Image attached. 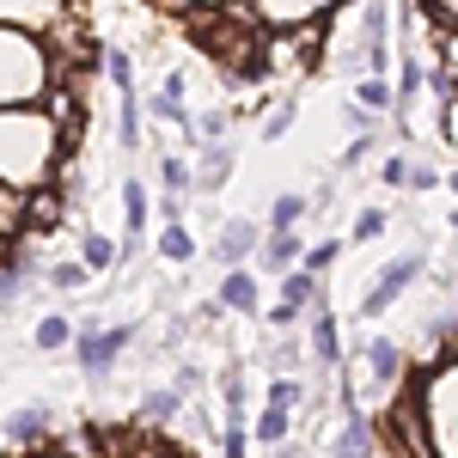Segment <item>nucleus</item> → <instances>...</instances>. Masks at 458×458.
Instances as JSON below:
<instances>
[{
    "label": "nucleus",
    "mask_w": 458,
    "mask_h": 458,
    "mask_svg": "<svg viewBox=\"0 0 458 458\" xmlns=\"http://www.w3.org/2000/svg\"><path fill=\"white\" fill-rule=\"evenodd\" d=\"M177 410H183V391H147V403H141V416H147V422H159V428L172 422Z\"/></svg>",
    "instance_id": "18"
},
{
    "label": "nucleus",
    "mask_w": 458,
    "mask_h": 458,
    "mask_svg": "<svg viewBox=\"0 0 458 458\" xmlns=\"http://www.w3.org/2000/svg\"><path fill=\"white\" fill-rule=\"evenodd\" d=\"M336 458H373V422L354 416V422L343 428V440H336Z\"/></svg>",
    "instance_id": "10"
},
{
    "label": "nucleus",
    "mask_w": 458,
    "mask_h": 458,
    "mask_svg": "<svg viewBox=\"0 0 458 458\" xmlns=\"http://www.w3.org/2000/svg\"><path fill=\"white\" fill-rule=\"evenodd\" d=\"M62 0H0V19H19V25H31V19H49Z\"/></svg>",
    "instance_id": "19"
},
{
    "label": "nucleus",
    "mask_w": 458,
    "mask_h": 458,
    "mask_svg": "<svg viewBox=\"0 0 458 458\" xmlns=\"http://www.w3.org/2000/svg\"><path fill=\"white\" fill-rule=\"evenodd\" d=\"M324 6H330V0H257V19H269V25H300V19H312Z\"/></svg>",
    "instance_id": "6"
},
{
    "label": "nucleus",
    "mask_w": 458,
    "mask_h": 458,
    "mask_svg": "<svg viewBox=\"0 0 458 458\" xmlns=\"http://www.w3.org/2000/svg\"><path fill=\"white\" fill-rule=\"evenodd\" d=\"M159 257H172V263H190V257H196V239L183 233V220H165V233H159Z\"/></svg>",
    "instance_id": "13"
},
{
    "label": "nucleus",
    "mask_w": 458,
    "mask_h": 458,
    "mask_svg": "<svg viewBox=\"0 0 458 458\" xmlns=\"http://www.w3.org/2000/svg\"><path fill=\"white\" fill-rule=\"evenodd\" d=\"M453 190H458V172H453Z\"/></svg>",
    "instance_id": "32"
},
{
    "label": "nucleus",
    "mask_w": 458,
    "mask_h": 458,
    "mask_svg": "<svg viewBox=\"0 0 458 458\" xmlns=\"http://www.w3.org/2000/svg\"><path fill=\"white\" fill-rule=\"evenodd\" d=\"M300 257V239H293V226H276V239L263 245V269H287Z\"/></svg>",
    "instance_id": "14"
},
{
    "label": "nucleus",
    "mask_w": 458,
    "mask_h": 458,
    "mask_svg": "<svg viewBox=\"0 0 458 458\" xmlns=\"http://www.w3.org/2000/svg\"><path fill=\"white\" fill-rule=\"evenodd\" d=\"M159 190H172V196H183V190H190V165H183V159H159Z\"/></svg>",
    "instance_id": "23"
},
{
    "label": "nucleus",
    "mask_w": 458,
    "mask_h": 458,
    "mask_svg": "<svg viewBox=\"0 0 458 458\" xmlns=\"http://www.w3.org/2000/svg\"><path fill=\"white\" fill-rule=\"evenodd\" d=\"M354 98H360V110H386L391 105V86L379 80V73H367V80L354 86Z\"/></svg>",
    "instance_id": "22"
},
{
    "label": "nucleus",
    "mask_w": 458,
    "mask_h": 458,
    "mask_svg": "<svg viewBox=\"0 0 458 458\" xmlns=\"http://www.w3.org/2000/svg\"><path fill=\"white\" fill-rule=\"evenodd\" d=\"M269 403L293 410V403H300V379H276V386H269Z\"/></svg>",
    "instance_id": "29"
},
{
    "label": "nucleus",
    "mask_w": 458,
    "mask_h": 458,
    "mask_svg": "<svg viewBox=\"0 0 458 458\" xmlns=\"http://www.w3.org/2000/svg\"><path fill=\"white\" fill-rule=\"evenodd\" d=\"M287 123H293V105H282L276 116H269V129H263V141H282V135H287Z\"/></svg>",
    "instance_id": "31"
},
{
    "label": "nucleus",
    "mask_w": 458,
    "mask_h": 458,
    "mask_svg": "<svg viewBox=\"0 0 458 458\" xmlns=\"http://www.w3.org/2000/svg\"><path fill=\"white\" fill-rule=\"evenodd\" d=\"M276 458H293V453H276Z\"/></svg>",
    "instance_id": "33"
},
{
    "label": "nucleus",
    "mask_w": 458,
    "mask_h": 458,
    "mask_svg": "<svg viewBox=\"0 0 458 458\" xmlns=\"http://www.w3.org/2000/svg\"><path fill=\"white\" fill-rule=\"evenodd\" d=\"M391 220H386V208H360V220H354V239H379Z\"/></svg>",
    "instance_id": "25"
},
{
    "label": "nucleus",
    "mask_w": 458,
    "mask_h": 458,
    "mask_svg": "<svg viewBox=\"0 0 458 458\" xmlns=\"http://www.w3.org/2000/svg\"><path fill=\"white\" fill-rule=\"evenodd\" d=\"M123 226H129V245H135L141 226H147V183H141V177L123 183Z\"/></svg>",
    "instance_id": "9"
},
{
    "label": "nucleus",
    "mask_w": 458,
    "mask_h": 458,
    "mask_svg": "<svg viewBox=\"0 0 458 458\" xmlns=\"http://www.w3.org/2000/svg\"><path fill=\"white\" fill-rule=\"evenodd\" d=\"M416 276H422V250H410V257H391L386 269H379V287L367 293V306H360V312H367V318H379V312L391 306V300L403 293V287L416 282Z\"/></svg>",
    "instance_id": "3"
},
{
    "label": "nucleus",
    "mask_w": 458,
    "mask_h": 458,
    "mask_svg": "<svg viewBox=\"0 0 458 458\" xmlns=\"http://www.w3.org/2000/svg\"><path fill=\"white\" fill-rule=\"evenodd\" d=\"M282 300H287V306H306V300H318V276L306 269V263L282 276Z\"/></svg>",
    "instance_id": "15"
},
{
    "label": "nucleus",
    "mask_w": 458,
    "mask_h": 458,
    "mask_svg": "<svg viewBox=\"0 0 458 458\" xmlns=\"http://www.w3.org/2000/svg\"><path fill=\"white\" fill-rule=\"evenodd\" d=\"M300 214H306V196H282V202H276V214H269V220H276V226H293V220H300Z\"/></svg>",
    "instance_id": "27"
},
{
    "label": "nucleus",
    "mask_w": 458,
    "mask_h": 458,
    "mask_svg": "<svg viewBox=\"0 0 458 458\" xmlns=\"http://www.w3.org/2000/svg\"><path fill=\"white\" fill-rule=\"evenodd\" d=\"M49 86V49L25 25H0V105H31Z\"/></svg>",
    "instance_id": "2"
},
{
    "label": "nucleus",
    "mask_w": 458,
    "mask_h": 458,
    "mask_svg": "<svg viewBox=\"0 0 458 458\" xmlns=\"http://www.w3.org/2000/svg\"><path fill=\"white\" fill-rule=\"evenodd\" d=\"M336 250H343L336 239H324V245H312V250H306V269H312V276H318V269H330V263H336Z\"/></svg>",
    "instance_id": "28"
},
{
    "label": "nucleus",
    "mask_w": 458,
    "mask_h": 458,
    "mask_svg": "<svg viewBox=\"0 0 458 458\" xmlns=\"http://www.w3.org/2000/svg\"><path fill=\"white\" fill-rule=\"evenodd\" d=\"M6 226H19V196L0 183V233H6Z\"/></svg>",
    "instance_id": "30"
},
{
    "label": "nucleus",
    "mask_w": 458,
    "mask_h": 458,
    "mask_svg": "<svg viewBox=\"0 0 458 458\" xmlns=\"http://www.w3.org/2000/svg\"><path fill=\"white\" fill-rule=\"evenodd\" d=\"M110 257H116V250H110L105 233H86V269H110Z\"/></svg>",
    "instance_id": "24"
},
{
    "label": "nucleus",
    "mask_w": 458,
    "mask_h": 458,
    "mask_svg": "<svg viewBox=\"0 0 458 458\" xmlns=\"http://www.w3.org/2000/svg\"><path fill=\"white\" fill-rule=\"evenodd\" d=\"M250 250H257V226H250V220H233V226L220 233V245H214V257H220V263H245Z\"/></svg>",
    "instance_id": "7"
},
{
    "label": "nucleus",
    "mask_w": 458,
    "mask_h": 458,
    "mask_svg": "<svg viewBox=\"0 0 458 458\" xmlns=\"http://www.w3.org/2000/svg\"><path fill=\"white\" fill-rule=\"evenodd\" d=\"M129 336H135L129 324H116V330H92V336H80V367H86V373H105L110 360H116V354L129 349Z\"/></svg>",
    "instance_id": "4"
},
{
    "label": "nucleus",
    "mask_w": 458,
    "mask_h": 458,
    "mask_svg": "<svg viewBox=\"0 0 458 458\" xmlns=\"http://www.w3.org/2000/svg\"><path fill=\"white\" fill-rule=\"evenodd\" d=\"M367 360H373V379H379V386H391V379H397V367H403L397 343H386V336H379V343H367Z\"/></svg>",
    "instance_id": "12"
},
{
    "label": "nucleus",
    "mask_w": 458,
    "mask_h": 458,
    "mask_svg": "<svg viewBox=\"0 0 458 458\" xmlns=\"http://www.w3.org/2000/svg\"><path fill=\"white\" fill-rule=\"evenodd\" d=\"M105 73L116 92H135V62H129V49H105Z\"/></svg>",
    "instance_id": "20"
},
{
    "label": "nucleus",
    "mask_w": 458,
    "mask_h": 458,
    "mask_svg": "<svg viewBox=\"0 0 458 458\" xmlns=\"http://www.w3.org/2000/svg\"><path fill=\"white\" fill-rule=\"evenodd\" d=\"M43 434H49V410H37V403H25V410L6 416V440H13V446H37Z\"/></svg>",
    "instance_id": "5"
},
{
    "label": "nucleus",
    "mask_w": 458,
    "mask_h": 458,
    "mask_svg": "<svg viewBox=\"0 0 458 458\" xmlns=\"http://www.w3.org/2000/svg\"><path fill=\"white\" fill-rule=\"evenodd\" d=\"M49 282H55V287H86V263H55Z\"/></svg>",
    "instance_id": "26"
},
{
    "label": "nucleus",
    "mask_w": 458,
    "mask_h": 458,
    "mask_svg": "<svg viewBox=\"0 0 458 458\" xmlns=\"http://www.w3.org/2000/svg\"><path fill=\"white\" fill-rule=\"evenodd\" d=\"M226 172H233V147L214 141V153L202 159V177H196V183H202V190H220V183H226Z\"/></svg>",
    "instance_id": "17"
},
{
    "label": "nucleus",
    "mask_w": 458,
    "mask_h": 458,
    "mask_svg": "<svg viewBox=\"0 0 458 458\" xmlns=\"http://www.w3.org/2000/svg\"><path fill=\"white\" fill-rule=\"evenodd\" d=\"M68 343H73L68 318H43V324H37V349H68Z\"/></svg>",
    "instance_id": "21"
},
{
    "label": "nucleus",
    "mask_w": 458,
    "mask_h": 458,
    "mask_svg": "<svg viewBox=\"0 0 458 458\" xmlns=\"http://www.w3.org/2000/svg\"><path fill=\"white\" fill-rule=\"evenodd\" d=\"M287 428H293V410L269 403V410L257 416V440H263V446H282V440H287Z\"/></svg>",
    "instance_id": "11"
},
{
    "label": "nucleus",
    "mask_w": 458,
    "mask_h": 458,
    "mask_svg": "<svg viewBox=\"0 0 458 458\" xmlns=\"http://www.w3.org/2000/svg\"><path fill=\"white\" fill-rule=\"evenodd\" d=\"M62 159V129L37 110L0 105V183L6 190H37Z\"/></svg>",
    "instance_id": "1"
},
{
    "label": "nucleus",
    "mask_w": 458,
    "mask_h": 458,
    "mask_svg": "<svg viewBox=\"0 0 458 458\" xmlns=\"http://www.w3.org/2000/svg\"><path fill=\"white\" fill-rule=\"evenodd\" d=\"M312 349H318V360H324V367L343 354V343H336V318H330V312H318V318H312Z\"/></svg>",
    "instance_id": "16"
},
{
    "label": "nucleus",
    "mask_w": 458,
    "mask_h": 458,
    "mask_svg": "<svg viewBox=\"0 0 458 458\" xmlns=\"http://www.w3.org/2000/svg\"><path fill=\"white\" fill-rule=\"evenodd\" d=\"M220 306H233V312H257V276L233 263V276L220 282Z\"/></svg>",
    "instance_id": "8"
},
{
    "label": "nucleus",
    "mask_w": 458,
    "mask_h": 458,
    "mask_svg": "<svg viewBox=\"0 0 458 458\" xmlns=\"http://www.w3.org/2000/svg\"><path fill=\"white\" fill-rule=\"evenodd\" d=\"M196 6H202V0H196Z\"/></svg>",
    "instance_id": "34"
}]
</instances>
